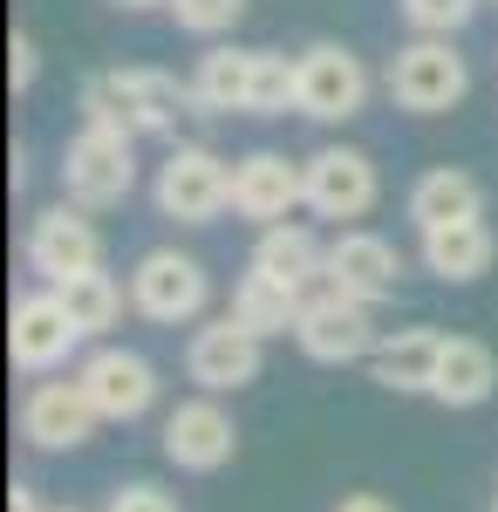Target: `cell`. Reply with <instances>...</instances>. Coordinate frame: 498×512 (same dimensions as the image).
<instances>
[{
    "instance_id": "obj_1",
    "label": "cell",
    "mask_w": 498,
    "mask_h": 512,
    "mask_svg": "<svg viewBox=\"0 0 498 512\" xmlns=\"http://www.w3.org/2000/svg\"><path fill=\"white\" fill-rule=\"evenodd\" d=\"M192 103V82L164 69H103L82 82V123H103L123 137H171Z\"/></svg>"
},
{
    "instance_id": "obj_2",
    "label": "cell",
    "mask_w": 498,
    "mask_h": 512,
    "mask_svg": "<svg viewBox=\"0 0 498 512\" xmlns=\"http://www.w3.org/2000/svg\"><path fill=\"white\" fill-rule=\"evenodd\" d=\"M383 89H389V103H396V110L444 117L451 103H464L471 69H464V55L451 48V35H417V41H403V48L389 55Z\"/></svg>"
},
{
    "instance_id": "obj_3",
    "label": "cell",
    "mask_w": 498,
    "mask_h": 512,
    "mask_svg": "<svg viewBox=\"0 0 498 512\" xmlns=\"http://www.w3.org/2000/svg\"><path fill=\"white\" fill-rule=\"evenodd\" d=\"M137 137H123V130H103V123H82L76 137H69V151H62V198L82 205V212H110L130 198L137 185V151H130Z\"/></svg>"
},
{
    "instance_id": "obj_4",
    "label": "cell",
    "mask_w": 498,
    "mask_h": 512,
    "mask_svg": "<svg viewBox=\"0 0 498 512\" xmlns=\"http://www.w3.org/2000/svg\"><path fill=\"white\" fill-rule=\"evenodd\" d=\"M294 342H301V355H314V362H369L376 342H383L376 301L342 294L335 280H321V287L307 294L301 321H294Z\"/></svg>"
},
{
    "instance_id": "obj_5",
    "label": "cell",
    "mask_w": 498,
    "mask_h": 512,
    "mask_svg": "<svg viewBox=\"0 0 498 512\" xmlns=\"http://www.w3.org/2000/svg\"><path fill=\"white\" fill-rule=\"evenodd\" d=\"M205 301H212V274H205V260L192 253H178V246H157L137 260V274H130V308L157 328H178V321H198L205 315Z\"/></svg>"
},
{
    "instance_id": "obj_6",
    "label": "cell",
    "mask_w": 498,
    "mask_h": 512,
    "mask_svg": "<svg viewBox=\"0 0 498 512\" xmlns=\"http://www.w3.org/2000/svg\"><path fill=\"white\" fill-rule=\"evenodd\" d=\"M157 212L164 219H178V226H205V219H219L232 205V164L219 151H205V144H178L171 158L157 164Z\"/></svg>"
},
{
    "instance_id": "obj_7",
    "label": "cell",
    "mask_w": 498,
    "mask_h": 512,
    "mask_svg": "<svg viewBox=\"0 0 498 512\" xmlns=\"http://www.w3.org/2000/svg\"><path fill=\"white\" fill-rule=\"evenodd\" d=\"M260 369H267V335H253L239 315L205 321V328H192V342H185V376L205 396L246 390V383H260Z\"/></svg>"
},
{
    "instance_id": "obj_8",
    "label": "cell",
    "mask_w": 498,
    "mask_h": 512,
    "mask_svg": "<svg viewBox=\"0 0 498 512\" xmlns=\"http://www.w3.org/2000/svg\"><path fill=\"white\" fill-rule=\"evenodd\" d=\"M294 69H301V96H294V110L314 123H348L362 117V103H369V69H362V55H348L342 41H314L294 55Z\"/></svg>"
},
{
    "instance_id": "obj_9",
    "label": "cell",
    "mask_w": 498,
    "mask_h": 512,
    "mask_svg": "<svg viewBox=\"0 0 498 512\" xmlns=\"http://www.w3.org/2000/svg\"><path fill=\"white\" fill-rule=\"evenodd\" d=\"M82 342H89V335L69 321V308H62L55 287L14 301V321H7V362H14L21 376H48V369H62Z\"/></svg>"
},
{
    "instance_id": "obj_10",
    "label": "cell",
    "mask_w": 498,
    "mask_h": 512,
    "mask_svg": "<svg viewBox=\"0 0 498 512\" xmlns=\"http://www.w3.org/2000/svg\"><path fill=\"white\" fill-rule=\"evenodd\" d=\"M28 267H35L48 287L69 274H89V267H103V233H96V219L82 212V205H48L35 212V226H28Z\"/></svg>"
},
{
    "instance_id": "obj_11",
    "label": "cell",
    "mask_w": 498,
    "mask_h": 512,
    "mask_svg": "<svg viewBox=\"0 0 498 512\" xmlns=\"http://www.w3.org/2000/svg\"><path fill=\"white\" fill-rule=\"evenodd\" d=\"M76 383L89 390V403H96L103 424H130V417H144L157 403V369L137 349H89L82 369H76Z\"/></svg>"
},
{
    "instance_id": "obj_12",
    "label": "cell",
    "mask_w": 498,
    "mask_h": 512,
    "mask_svg": "<svg viewBox=\"0 0 498 512\" xmlns=\"http://www.w3.org/2000/svg\"><path fill=\"white\" fill-rule=\"evenodd\" d=\"M307 178V212H321V219H362L369 205H376V164L369 151H355V144H328V151H314L301 164Z\"/></svg>"
},
{
    "instance_id": "obj_13",
    "label": "cell",
    "mask_w": 498,
    "mask_h": 512,
    "mask_svg": "<svg viewBox=\"0 0 498 512\" xmlns=\"http://www.w3.org/2000/svg\"><path fill=\"white\" fill-rule=\"evenodd\" d=\"M232 444H239V431H232L226 403L219 396H185L171 417H164V458L178 465V472H219L232 458Z\"/></svg>"
},
{
    "instance_id": "obj_14",
    "label": "cell",
    "mask_w": 498,
    "mask_h": 512,
    "mask_svg": "<svg viewBox=\"0 0 498 512\" xmlns=\"http://www.w3.org/2000/svg\"><path fill=\"white\" fill-rule=\"evenodd\" d=\"M294 205H307V178L294 158L280 151H246L232 164V212L239 219H260V226H280Z\"/></svg>"
},
{
    "instance_id": "obj_15",
    "label": "cell",
    "mask_w": 498,
    "mask_h": 512,
    "mask_svg": "<svg viewBox=\"0 0 498 512\" xmlns=\"http://www.w3.org/2000/svg\"><path fill=\"white\" fill-rule=\"evenodd\" d=\"M96 403L82 383H35L28 403H21V437L35 444V451H76L96 437Z\"/></svg>"
},
{
    "instance_id": "obj_16",
    "label": "cell",
    "mask_w": 498,
    "mask_h": 512,
    "mask_svg": "<svg viewBox=\"0 0 498 512\" xmlns=\"http://www.w3.org/2000/svg\"><path fill=\"white\" fill-rule=\"evenodd\" d=\"M328 280L342 287V294H362V301H383L396 294V280H403V253L389 246L383 233H342L328 239Z\"/></svg>"
},
{
    "instance_id": "obj_17",
    "label": "cell",
    "mask_w": 498,
    "mask_h": 512,
    "mask_svg": "<svg viewBox=\"0 0 498 512\" xmlns=\"http://www.w3.org/2000/svg\"><path fill=\"white\" fill-rule=\"evenodd\" d=\"M444 342L451 335H437V328H396L376 342L369 355V376L396 396H430L437 390V362H444Z\"/></svg>"
},
{
    "instance_id": "obj_18",
    "label": "cell",
    "mask_w": 498,
    "mask_h": 512,
    "mask_svg": "<svg viewBox=\"0 0 498 512\" xmlns=\"http://www.w3.org/2000/svg\"><path fill=\"white\" fill-rule=\"evenodd\" d=\"M410 219H417V233H437V226H458V219H485V185L458 171V164H437V171H423L417 185H410Z\"/></svg>"
},
{
    "instance_id": "obj_19",
    "label": "cell",
    "mask_w": 498,
    "mask_h": 512,
    "mask_svg": "<svg viewBox=\"0 0 498 512\" xmlns=\"http://www.w3.org/2000/svg\"><path fill=\"white\" fill-rule=\"evenodd\" d=\"M253 69H260V48H205L192 69V103L212 117L253 110Z\"/></svg>"
},
{
    "instance_id": "obj_20",
    "label": "cell",
    "mask_w": 498,
    "mask_h": 512,
    "mask_svg": "<svg viewBox=\"0 0 498 512\" xmlns=\"http://www.w3.org/2000/svg\"><path fill=\"white\" fill-rule=\"evenodd\" d=\"M253 267L273 280H287V287H301V294H314L321 280H328V246L307 233V226H260V246H253Z\"/></svg>"
},
{
    "instance_id": "obj_21",
    "label": "cell",
    "mask_w": 498,
    "mask_h": 512,
    "mask_svg": "<svg viewBox=\"0 0 498 512\" xmlns=\"http://www.w3.org/2000/svg\"><path fill=\"white\" fill-rule=\"evenodd\" d=\"M498 390V355L485 342H471V335H451L444 342V362H437V403H451V410H478L485 396Z\"/></svg>"
},
{
    "instance_id": "obj_22",
    "label": "cell",
    "mask_w": 498,
    "mask_h": 512,
    "mask_svg": "<svg viewBox=\"0 0 498 512\" xmlns=\"http://www.w3.org/2000/svg\"><path fill=\"white\" fill-rule=\"evenodd\" d=\"M492 260H498V239L485 219H458V226L423 233V267L437 280H478Z\"/></svg>"
},
{
    "instance_id": "obj_23",
    "label": "cell",
    "mask_w": 498,
    "mask_h": 512,
    "mask_svg": "<svg viewBox=\"0 0 498 512\" xmlns=\"http://www.w3.org/2000/svg\"><path fill=\"white\" fill-rule=\"evenodd\" d=\"M301 308H307L301 287H287V280L260 274V267H246V280L232 287V315L246 321L253 335H287V328L301 321Z\"/></svg>"
},
{
    "instance_id": "obj_24",
    "label": "cell",
    "mask_w": 498,
    "mask_h": 512,
    "mask_svg": "<svg viewBox=\"0 0 498 512\" xmlns=\"http://www.w3.org/2000/svg\"><path fill=\"white\" fill-rule=\"evenodd\" d=\"M55 294H62V308H69V321H76L82 335H110L116 315H123V287H116V280L103 274V267L55 280Z\"/></svg>"
},
{
    "instance_id": "obj_25",
    "label": "cell",
    "mask_w": 498,
    "mask_h": 512,
    "mask_svg": "<svg viewBox=\"0 0 498 512\" xmlns=\"http://www.w3.org/2000/svg\"><path fill=\"white\" fill-rule=\"evenodd\" d=\"M164 7H171V21L185 35H226L232 21L246 14V0H164Z\"/></svg>"
},
{
    "instance_id": "obj_26",
    "label": "cell",
    "mask_w": 498,
    "mask_h": 512,
    "mask_svg": "<svg viewBox=\"0 0 498 512\" xmlns=\"http://www.w3.org/2000/svg\"><path fill=\"white\" fill-rule=\"evenodd\" d=\"M471 14H478V0H403V21L417 35H458Z\"/></svg>"
},
{
    "instance_id": "obj_27",
    "label": "cell",
    "mask_w": 498,
    "mask_h": 512,
    "mask_svg": "<svg viewBox=\"0 0 498 512\" xmlns=\"http://www.w3.org/2000/svg\"><path fill=\"white\" fill-rule=\"evenodd\" d=\"M110 512H178V499L157 492V485H123V492L110 499Z\"/></svg>"
},
{
    "instance_id": "obj_28",
    "label": "cell",
    "mask_w": 498,
    "mask_h": 512,
    "mask_svg": "<svg viewBox=\"0 0 498 512\" xmlns=\"http://www.w3.org/2000/svg\"><path fill=\"white\" fill-rule=\"evenodd\" d=\"M41 69V55H35V41L28 35H14V48H7V76H14V89H28Z\"/></svg>"
},
{
    "instance_id": "obj_29",
    "label": "cell",
    "mask_w": 498,
    "mask_h": 512,
    "mask_svg": "<svg viewBox=\"0 0 498 512\" xmlns=\"http://www.w3.org/2000/svg\"><path fill=\"white\" fill-rule=\"evenodd\" d=\"M335 512H396V506H389L383 492H348V499H342Z\"/></svg>"
},
{
    "instance_id": "obj_30",
    "label": "cell",
    "mask_w": 498,
    "mask_h": 512,
    "mask_svg": "<svg viewBox=\"0 0 498 512\" xmlns=\"http://www.w3.org/2000/svg\"><path fill=\"white\" fill-rule=\"evenodd\" d=\"M7 512H41V499H35V485H14V492H7Z\"/></svg>"
},
{
    "instance_id": "obj_31",
    "label": "cell",
    "mask_w": 498,
    "mask_h": 512,
    "mask_svg": "<svg viewBox=\"0 0 498 512\" xmlns=\"http://www.w3.org/2000/svg\"><path fill=\"white\" fill-rule=\"evenodd\" d=\"M116 7H157V0H116Z\"/></svg>"
},
{
    "instance_id": "obj_32",
    "label": "cell",
    "mask_w": 498,
    "mask_h": 512,
    "mask_svg": "<svg viewBox=\"0 0 498 512\" xmlns=\"http://www.w3.org/2000/svg\"><path fill=\"white\" fill-rule=\"evenodd\" d=\"M55 512H76V506H55Z\"/></svg>"
},
{
    "instance_id": "obj_33",
    "label": "cell",
    "mask_w": 498,
    "mask_h": 512,
    "mask_svg": "<svg viewBox=\"0 0 498 512\" xmlns=\"http://www.w3.org/2000/svg\"><path fill=\"white\" fill-rule=\"evenodd\" d=\"M492 512H498V499H492Z\"/></svg>"
}]
</instances>
